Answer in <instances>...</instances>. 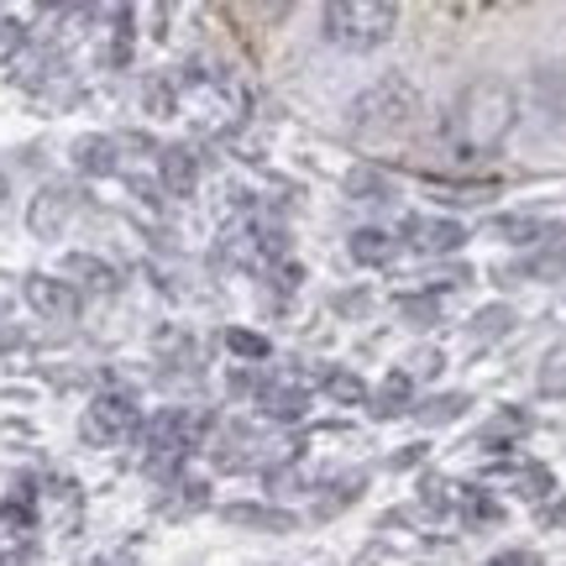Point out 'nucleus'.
I'll return each mask as SVG.
<instances>
[{"label":"nucleus","mask_w":566,"mask_h":566,"mask_svg":"<svg viewBox=\"0 0 566 566\" xmlns=\"http://www.w3.org/2000/svg\"><path fill=\"white\" fill-rule=\"evenodd\" d=\"M84 441L90 446H122L132 430H137V405L122 399V394H101L95 405L84 409Z\"/></svg>","instance_id":"4"},{"label":"nucleus","mask_w":566,"mask_h":566,"mask_svg":"<svg viewBox=\"0 0 566 566\" xmlns=\"http://www.w3.org/2000/svg\"><path fill=\"white\" fill-rule=\"evenodd\" d=\"M462 514H467V525H499L504 504L493 493H483V488H462Z\"/></svg>","instance_id":"15"},{"label":"nucleus","mask_w":566,"mask_h":566,"mask_svg":"<svg viewBox=\"0 0 566 566\" xmlns=\"http://www.w3.org/2000/svg\"><path fill=\"white\" fill-rule=\"evenodd\" d=\"M0 566H27V556H21V551H11V556H0Z\"/></svg>","instance_id":"29"},{"label":"nucleus","mask_w":566,"mask_h":566,"mask_svg":"<svg viewBox=\"0 0 566 566\" xmlns=\"http://www.w3.org/2000/svg\"><path fill=\"white\" fill-rule=\"evenodd\" d=\"M74 163H80L84 174H116V142L111 137H80Z\"/></svg>","instance_id":"13"},{"label":"nucleus","mask_w":566,"mask_h":566,"mask_svg":"<svg viewBox=\"0 0 566 566\" xmlns=\"http://www.w3.org/2000/svg\"><path fill=\"white\" fill-rule=\"evenodd\" d=\"M226 346H231L237 357H247V363H268V352H273L268 336H258V331H237V325L226 331Z\"/></svg>","instance_id":"22"},{"label":"nucleus","mask_w":566,"mask_h":566,"mask_svg":"<svg viewBox=\"0 0 566 566\" xmlns=\"http://www.w3.org/2000/svg\"><path fill=\"white\" fill-rule=\"evenodd\" d=\"M520 499H530V504H546L551 493H556V478H551L546 467H520Z\"/></svg>","instance_id":"20"},{"label":"nucleus","mask_w":566,"mask_h":566,"mask_svg":"<svg viewBox=\"0 0 566 566\" xmlns=\"http://www.w3.org/2000/svg\"><path fill=\"white\" fill-rule=\"evenodd\" d=\"M488 231L499 237V242H514V247H535L546 237V221H535V216H493Z\"/></svg>","instance_id":"12"},{"label":"nucleus","mask_w":566,"mask_h":566,"mask_svg":"<svg viewBox=\"0 0 566 566\" xmlns=\"http://www.w3.org/2000/svg\"><path fill=\"white\" fill-rule=\"evenodd\" d=\"M483 566H546L535 551H499V556H488Z\"/></svg>","instance_id":"28"},{"label":"nucleus","mask_w":566,"mask_h":566,"mask_svg":"<svg viewBox=\"0 0 566 566\" xmlns=\"http://www.w3.org/2000/svg\"><path fill=\"white\" fill-rule=\"evenodd\" d=\"M436 200H451V205H483L493 200V184H441Z\"/></svg>","instance_id":"27"},{"label":"nucleus","mask_w":566,"mask_h":566,"mask_svg":"<svg viewBox=\"0 0 566 566\" xmlns=\"http://www.w3.org/2000/svg\"><path fill=\"white\" fill-rule=\"evenodd\" d=\"M399 315L424 331V325L441 321V300H436V294H405V300H399Z\"/></svg>","instance_id":"21"},{"label":"nucleus","mask_w":566,"mask_h":566,"mask_svg":"<svg viewBox=\"0 0 566 566\" xmlns=\"http://www.w3.org/2000/svg\"><path fill=\"white\" fill-rule=\"evenodd\" d=\"M525 430H530L525 409H499V415H493V424L483 430V446H509V441H520Z\"/></svg>","instance_id":"16"},{"label":"nucleus","mask_w":566,"mask_h":566,"mask_svg":"<svg viewBox=\"0 0 566 566\" xmlns=\"http://www.w3.org/2000/svg\"><path fill=\"white\" fill-rule=\"evenodd\" d=\"M405 231H409V247H420L430 258H446V252H462L467 247V226L451 221V216H409Z\"/></svg>","instance_id":"5"},{"label":"nucleus","mask_w":566,"mask_h":566,"mask_svg":"<svg viewBox=\"0 0 566 566\" xmlns=\"http://www.w3.org/2000/svg\"><path fill=\"white\" fill-rule=\"evenodd\" d=\"M0 200H6V179H0Z\"/></svg>","instance_id":"30"},{"label":"nucleus","mask_w":566,"mask_h":566,"mask_svg":"<svg viewBox=\"0 0 566 566\" xmlns=\"http://www.w3.org/2000/svg\"><path fill=\"white\" fill-rule=\"evenodd\" d=\"M263 409L273 415V420H300L310 405H304L300 388H268V394H263Z\"/></svg>","instance_id":"19"},{"label":"nucleus","mask_w":566,"mask_h":566,"mask_svg":"<svg viewBox=\"0 0 566 566\" xmlns=\"http://www.w3.org/2000/svg\"><path fill=\"white\" fill-rule=\"evenodd\" d=\"M21 294H27V304L38 310L42 321H74V315H80V294L69 289V279H48V273H32V279L21 283Z\"/></svg>","instance_id":"6"},{"label":"nucleus","mask_w":566,"mask_h":566,"mask_svg":"<svg viewBox=\"0 0 566 566\" xmlns=\"http://www.w3.org/2000/svg\"><path fill=\"white\" fill-rule=\"evenodd\" d=\"M346 195H352V200H388V179L378 174V168L357 163V168L346 174Z\"/></svg>","instance_id":"17"},{"label":"nucleus","mask_w":566,"mask_h":566,"mask_svg":"<svg viewBox=\"0 0 566 566\" xmlns=\"http://www.w3.org/2000/svg\"><path fill=\"white\" fill-rule=\"evenodd\" d=\"M467 409V394H441V399H430L424 409H415L424 424H446V420H462Z\"/></svg>","instance_id":"23"},{"label":"nucleus","mask_w":566,"mask_h":566,"mask_svg":"<svg viewBox=\"0 0 566 566\" xmlns=\"http://www.w3.org/2000/svg\"><path fill=\"white\" fill-rule=\"evenodd\" d=\"M509 331H514V310L509 304H488V310L472 315V342H499Z\"/></svg>","instance_id":"14"},{"label":"nucleus","mask_w":566,"mask_h":566,"mask_svg":"<svg viewBox=\"0 0 566 566\" xmlns=\"http://www.w3.org/2000/svg\"><path fill=\"white\" fill-rule=\"evenodd\" d=\"M520 122V95L514 84L488 74V80H472L451 105V132L467 153H483V147H499V142L514 132Z\"/></svg>","instance_id":"1"},{"label":"nucleus","mask_w":566,"mask_h":566,"mask_svg":"<svg viewBox=\"0 0 566 566\" xmlns=\"http://www.w3.org/2000/svg\"><path fill=\"white\" fill-rule=\"evenodd\" d=\"M325 42H336L346 53H373L399 32V6L388 0H331L321 11Z\"/></svg>","instance_id":"3"},{"label":"nucleus","mask_w":566,"mask_h":566,"mask_svg":"<svg viewBox=\"0 0 566 566\" xmlns=\"http://www.w3.org/2000/svg\"><path fill=\"white\" fill-rule=\"evenodd\" d=\"M352 258L363 268H388L394 258H399V237H388L384 226H363V231H352Z\"/></svg>","instance_id":"10"},{"label":"nucleus","mask_w":566,"mask_h":566,"mask_svg":"<svg viewBox=\"0 0 566 566\" xmlns=\"http://www.w3.org/2000/svg\"><path fill=\"white\" fill-rule=\"evenodd\" d=\"M409 399H415V378H409V373H394V378L378 388V415H384V420L388 415H405Z\"/></svg>","instance_id":"18"},{"label":"nucleus","mask_w":566,"mask_h":566,"mask_svg":"<svg viewBox=\"0 0 566 566\" xmlns=\"http://www.w3.org/2000/svg\"><path fill=\"white\" fill-rule=\"evenodd\" d=\"M221 520L237 530H263V535H289V530L300 525L289 509H273V504H226Z\"/></svg>","instance_id":"9"},{"label":"nucleus","mask_w":566,"mask_h":566,"mask_svg":"<svg viewBox=\"0 0 566 566\" xmlns=\"http://www.w3.org/2000/svg\"><path fill=\"white\" fill-rule=\"evenodd\" d=\"M520 279H535V283L566 279V226H546V237L530 247V258L520 263Z\"/></svg>","instance_id":"7"},{"label":"nucleus","mask_w":566,"mask_h":566,"mask_svg":"<svg viewBox=\"0 0 566 566\" xmlns=\"http://www.w3.org/2000/svg\"><path fill=\"white\" fill-rule=\"evenodd\" d=\"M415 116H420V90L405 74H384V80H373L357 101L346 105V132L363 142L399 137Z\"/></svg>","instance_id":"2"},{"label":"nucleus","mask_w":566,"mask_h":566,"mask_svg":"<svg viewBox=\"0 0 566 566\" xmlns=\"http://www.w3.org/2000/svg\"><path fill=\"white\" fill-rule=\"evenodd\" d=\"M74 189H63V184H48L38 200H32V210H27V226L38 231V237H59L63 231V221L74 216Z\"/></svg>","instance_id":"8"},{"label":"nucleus","mask_w":566,"mask_h":566,"mask_svg":"<svg viewBox=\"0 0 566 566\" xmlns=\"http://www.w3.org/2000/svg\"><path fill=\"white\" fill-rule=\"evenodd\" d=\"M325 394H331L336 405H363L367 399L363 378H352V373H331V378H325Z\"/></svg>","instance_id":"25"},{"label":"nucleus","mask_w":566,"mask_h":566,"mask_svg":"<svg viewBox=\"0 0 566 566\" xmlns=\"http://www.w3.org/2000/svg\"><path fill=\"white\" fill-rule=\"evenodd\" d=\"M541 394L546 399H566V352H551V363L541 367Z\"/></svg>","instance_id":"26"},{"label":"nucleus","mask_w":566,"mask_h":566,"mask_svg":"<svg viewBox=\"0 0 566 566\" xmlns=\"http://www.w3.org/2000/svg\"><path fill=\"white\" fill-rule=\"evenodd\" d=\"M63 273H80V283H90V289H111V283H116V273H111L101 258H69Z\"/></svg>","instance_id":"24"},{"label":"nucleus","mask_w":566,"mask_h":566,"mask_svg":"<svg viewBox=\"0 0 566 566\" xmlns=\"http://www.w3.org/2000/svg\"><path fill=\"white\" fill-rule=\"evenodd\" d=\"M158 174H163V189L184 200V195H195V184H200V163H195L189 147H163Z\"/></svg>","instance_id":"11"}]
</instances>
